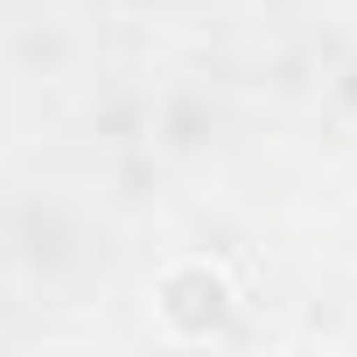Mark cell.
Returning a JSON list of instances; mask_svg holds the SVG:
<instances>
[{
	"label": "cell",
	"instance_id": "cell-1",
	"mask_svg": "<svg viewBox=\"0 0 357 357\" xmlns=\"http://www.w3.org/2000/svg\"><path fill=\"white\" fill-rule=\"evenodd\" d=\"M168 322H175V329H190V336L218 329V322H225V280H211L204 266L175 273V280H168Z\"/></svg>",
	"mask_w": 357,
	"mask_h": 357
}]
</instances>
